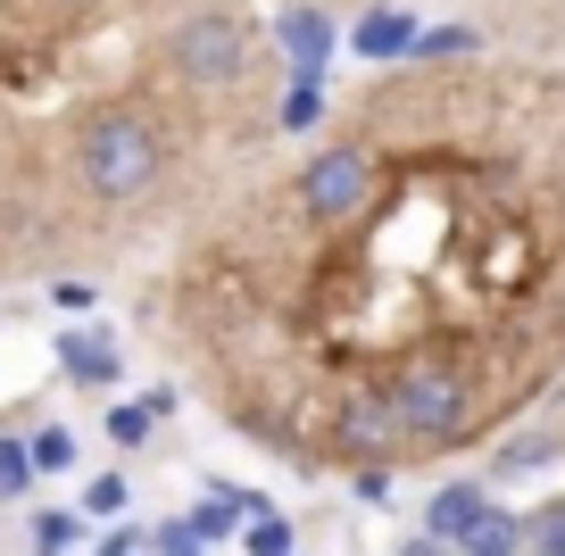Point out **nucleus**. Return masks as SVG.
Returning a JSON list of instances; mask_svg holds the SVG:
<instances>
[{"label":"nucleus","instance_id":"obj_17","mask_svg":"<svg viewBox=\"0 0 565 556\" xmlns=\"http://www.w3.org/2000/svg\"><path fill=\"white\" fill-rule=\"evenodd\" d=\"M159 556H200V539H192V523H167V532H159Z\"/></svg>","mask_w":565,"mask_h":556},{"label":"nucleus","instance_id":"obj_6","mask_svg":"<svg viewBox=\"0 0 565 556\" xmlns=\"http://www.w3.org/2000/svg\"><path fill=\"white\" fill-rule=\"evenodd\" d=\"M58 365H67V383H92V391L125 374V357H117L108 332H67V341H58Z\"/></svg>","mask_w":565,"mask_h":556},{"label":"nucleus","instance_id":"obj_9","mask_svg":"<svg viewBox=\"0 0 565 556\" xmlns=\"http://www.w3.org/2000/svg\"><path fill=\"white\" fill-rule=\"evenodd\" d=\"M524 556H565V499H548V506L524 515Z\"/></svg>","mask_w":565,"mask_h":556},{"label":"nucleus","instance_id":"obj_14","mask_svg":"<svg viewBox=\"0 0 565 556\" xmlns=\"http://www.w3.org/2000/svg\"><path fill=\"white\" fill-rule=\"evenodd\" d=\"M249 556H291V523L258 515V532H249Z\"/></svg>","mask_w":565,"mask_h":556},{"label":"nucleus","instance_id":"obj_19","mask_svg":"<svg viewBox=\"0 0 565 556\" xmlns=\"http://www.w3.org/2000/svg\"><path fill=\"white\" fill-rule=\"evenodd\" d=\"M399 556H449V548H441V539H407Z\"/></svg>","mask_w":565,"mask_h":556},{"label":"nucleus","instance_id":"obj_8","mask_svg":"<svg viewBox=\"0 0 565 556\" xmlns=\"http://www.w3.org/2000/svg\"><path fill=\"white\" fill-rule=\"evenodd\" d=\"M458 556H524V515H499V506H491V515H482V532L466 539Z\"/></svg>","mask_w":565,"mask_h":556},{"label":"nucleus","instance_id":"obj_5","mask_svg":"<svg viewBox=\"0 0 565 556\" xmlns=\"http://www.w3.org/2000/svg\"><path fill=\"white\" fill-rule=\"evenodd\" d=\"M275 42H282V58H291V67L324 75V51H333V18H324V9H282Z\"/></svg>","mask_w":565,"mask_h":556},{"label":"nucleus","instance_id":"obj_2","mask_svg":"<svg viewBox=\"0 0 565 556\" xmlns=\"http://www.w3.org/2000/svg\"><path fill=\"white\" fill-rule=\"evenodd\" d=\"M150 84L282 117L291 58L249 0H0V282H92L67 158L92 108Z\"/></svg>","mask_w":565,"mask_h":556},{"label":"nucleus","instance_id":"obj_7","mask_svg":"<svg viewBox=\"0 0 565 556\" xmlns=\"http://www.w3.org/2000/svg\"><path fill=\"white\" fill-rule=\"evenodd\" d=\"M565 457V432H515L491 449V473H532V466H557Z\"/></svg>","mask_w":565,"mask_h":556},{"label":"nucleus","instance_id":"obj_21","mask_svg":"<svg viewBox=\"0 0 565 556\" xmlns=\"http://www.w3.org/2000/svg\"><path fill=\"white\" fill-rule=\"evenodd\" d=\"M366 9H383V0H366Z\"/></svg>","mask_w":565,"mask_h":556},{"label":"nucleus","instance_id":"obj_11","mask_svg":"<svg viewBox=\"0 0 565 556\" xmlns=\"http://www.w3.org/2000/svg\"><path fill=\"white\" fill-rule=\"evenodd\" d=\"M25 482H34V457L18 440H0V499H25Z\"/></svg>","mask_w":565,"mask_h":556},{"label":"nucleus","instance_id":"obj_20","mask_svg":"<svg viewBox=\"0 0 565 556\" xmlns=\"http://www.w3.org/2000/svg\"><path fill=\"white\" fill-rule=\"evenodd\" d=\"M100 556H134V548H125V539H100Z\"/></svg>","mask_w":565,"mask_h":556},{"label":"nucleus","instance_id":"obj_18","mask_svg":"<svg viewBox=\"0 0 565 556\" xmlns=\"http://www.w3.org/2000/svg\"><path fill=\"white\" fill-rule=\"evenodd\" d=\"M282 9H324L333 18V9H366V0H282Z\"/></svg>","mask_w":565,"mask_h":556},{"label":"nucleus","instance_id":"obj_10","mask_svg":"<svg viewBox=\"0 0 565 556\" xmlns=\"http://www.w3.org/2000/svg\"><path fill=\"white\" fill-rule=\"evenodd\" d=\"M150 424H159L150 407H108L100 432H108V449H141V440H150Z\"/></svg>","mask_w":565,"mask_h":556},{"label":"nucleus","instance_id":"obj_12","mask_svg":"<svg viewBox=\"0 0 565 556\" xmlns=\"http://www.w3.org/2000/svg\"><path fill=\"white\" fill-rule=\"evenodd\" d=\"M125 499H134V482H125V473H100V482L84 490V506H92V515H125Z\"/></svg>","mask_w":565,"mask_h":556},{"label":"nucleus","instance_id":"obj_15","mask_svg":"<svg viewBox=\"0 0 565 556\" xmlns=\"http://www.w3.org/2000/svg\"><path fill=\"white\" fill-rule=\"evenodd\" d=\"M67 539H75V515H34V548L42 556H58Z\"/></svg>","mask_w":565,"mask_h":556},{"label":"nucleus","instance_id":"obj_1","mask_svg":"<svg viewBox=\"0 0 565 556\" xmlns=\"http://www.w3.org/2000/svg\"><path fill=\"white\" fill-rule=\"evenodd\" d=\"M134 324L291 473L499 449L565 383V67H374L159 249Z\"/></svg>","mask_w":565,"mask_h":556},{"label":"nucleus","instance_id":"obj_3","mask_svg":"<svg viewBox=\"0 0 565 556\" xmlns=\"http://www.w3.org/2000/svg\"><path fill=\"white\" fill-rule=\"evenodd\" d=\"M482 515H491V490L482 482H449V490H433V506H424V539L466 548V539L482 532Z\"/></svg>","mask_w":565,"mask_h":556},{"label":"nucleus","instance_id":"obj_13","mask_svg":"<svg viewBox=\"0 0 565 556\" xmlns=\"http://www.w3.org/2000/svg\"><path fill=\"white\" fill-rule=\"evenodd\" d=\"M25 457H34L42 473H67V466H75V440H67V432H42V440H34Z\"/></svg>","mask_w":565,"mask_h":556},{"label":"nucleus","instance_id":"obj_4","mask_svg":"<svg viewBox=\"0 0 565 556\" xmlns=\"http://www.w3.org/2000/svg\"><path fill=\"white\" fill-rule=\"evenodd\" d=\"M350 51L366 58V67H407V58H416V18H407V9H366V18L350 25Z\"/></svg>","mask_w":565,"mask_h":556},{"label":"nucleus","instance_id":"obj_16","mask_svg":"<svg viewBox=\"0 0 565 556\" xmlns=\"http://www.w3.org/2000/svg\"><path fill=\"white\" fill-rule=\"evenodd\" d=\"M51 299H58V308H67V316H84V308H92V299H100V282H84V275H67V282H51Z\"/></svg>","mask_w":565,"mask_h":556}]
</instances>
